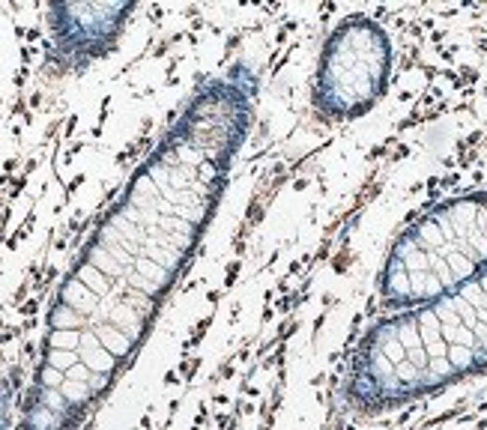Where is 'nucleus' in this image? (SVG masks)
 I'll return each instance as SVG.
<instances>
[{"mask_svg":"<svg viewBox=\"0 0 487 430\" xmlns=\"http://www.w3.org/2000/svg\"><path fill=\"white\" fill-rule=\"evenodd\" d=\"M487 365V266L434 305L380 323L362 344L347 395L365 410H383Z\"/></svg>","mask_w":487,"mask_h":430,"instance_id":"obj_1","label":"nucleus"},{"mask_svg":"<svg viewBox=\"0 0 487 430\" xmlns=\"http://www.w3.org/2000/svg\"><path fill=\"white\" fill-rule=\"evenodd\" d=\"M487 266V188L458 194L416 218L389 248L380 296L425 308L473 281Z\"/></svg>","mask_w":487,"mask_h":430,"instance_id":"obj_2","label":"nucleus"},{"mask_svg":"<svg viewBox=\"0 0 487 430\" xmlns=\"http://www.w3.org/2000/svg\"><path fill=\"white\" fill-rule=\"evenodd\" d=\"M392 78V39L368 15H350L323 42L311 102L317 117L347 123L368 114Z\"/></svg>","mask_w":487,"mask_h":430,"instance_id":"obj_3","label":"nucleus"},{"mask_svg":"<svg viewBox=\"0 0 487 430\" xmlns=\"http://www.w3.org/2000/svg\"><path fill=\"white\" fill-rule=\"evenodd\" d=\"M132 12L129 3H75V6H54V54L63 60V66L87 63L90 57H99L114 36L120 33V24Z\"/></svg>","mask_w":487,"mask_h":430,"instance_id":"obj_4","label":"nucleus"}]
</instances>
